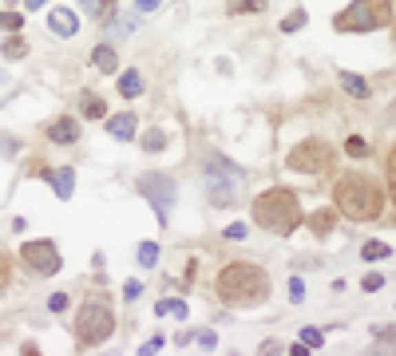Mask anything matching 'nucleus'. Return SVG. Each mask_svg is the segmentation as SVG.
I'll list each match as a JSON object with an SVG mask.
<instances>
[{"label": "nucleus", "mask_w": 396, "mask_h": 356, "mask_svg": "<svg viewBox=\"0 0 396 356\" xmlns=\"http://www.w3.org/2000/svg\"><path fill=\"white\" fill-rule=\"evenodd\" d=\"M341 87H345L353 99H368V96H373V87H368L361 76H353V71H341Z\"/></svg>", "instance_id": "16"}, {"label": "nucleus", "mask_w": 396, "mask_h": 356, "mask_svg": "<svg viewBox=\"0 0 396 356\" xmlns=\"http://www.w3.org/2000/svg\"><path fill=\"white\" fill-rule=\"evenodd\" d=\"M253 222L278 238H289L301 226V202L289 186H269L253 198Z\"/></svg>", "instance_id": "3"}, {"label": "nucleus", "mask_w": 396, "mask_h": 356, "mask_svg": "<svg viewBox=\"0 0 396 356\" xmlns=\"http://www.w3.org/2000/svg\"><path fill=\"white\" fill-rule=\"evenodd\" d=\"M111 333H115V313H111L107 305H99V301L79 305V313H76V340L83 344V348L103 344Z\"/></svg>", "instance_id": "6"}, {"label": "nucleus", "mask_w": 396, "mask_h": 356, "mask_svg": "<svg viewBox=\"0 0 396 356\" xmlns=\"http://www.w3.org/2000/svg\"><path fill=\"white\" fill-rule=\"evenodd\" d=\"M329 162H333V146L325 139H305V143L289 151L285 166L298 170V175H321V170H329Z\"/></svg>", "instance_id": "7"}, {"label": "nucleus", "mask_w": 396, "mask_h": 356, "mask_svg": "<svg viewBox=\"0 0 396 356\" xmlns=\"http://www.w3.org/2000/svg\"><path fill=\"white\" fill-rule=\"evenodd\" d=\"M92 64H95V71H115V67H119V56H115V48H111V44H99V48L92 52Z\"/></svg>", "instance_id": "15"}, {"label": "nucleus", "mask_w": 396, "mask_h": 356, "mask_svg": "<svg viewBox=\"0 0 396 356\" xmlns=\"http://www.w3.org/2000/svg\"><path fill=\"white\" fill-rule=\"evenodd\" d=\"M301 344H305L309 353H313V348H321V333H317V329H301Z\"/></svg>", "instance_id": "30"}, {"label": "nucleus", "mask_w": 396, "mask_h": 356, "mask_svg": "<svg viewBox=\"0 0 396 356\" xmlns=\"http://www.w3.org/2000/svg\"><path fill=\"white\" fill-rule=\"evenodd\" d=\"M44 178L56 186L60 198H72V190H76V170H72V166H63V170H44Z\"/></svg>", "instance_id": "13"}, {"label": "nucleus", "mask_w": 396, "mask_h": 356, "mask_svg": "<svg viewBox=\"0 0 396 356\" xmlns=\"http://www.w3.org/2000/svg\"><path fill=\"white\" fill-rule=\"evenodd\" d=\"M48 309H52V313H63V309H67V293H52Z\"/></svg>", "instance_id": "32"}, {"label": "nucleus", "mask_w": 396, "mask_h": 356, "mask_svg": "<svg viewBox=\"0 0 396 356\" xmlns=\"http://www.w3.org/2000/svg\"><path fill=\"white\" fill-rule=\"evenodd\" d=\"M4 285H8V261L0 258V289H4Z\"/></svg>", "instance_id": "39"}, {"label": "nucleus", "mask_w": 396, "mask_h": 356, "mask_svg": "<svg viewBox=\"0 0 396 356\" xmlns=\"http://www.w3.org/2000/svg\"><path fill=\"white\" fill-rule=\"evenodd\" d=\"M158 4H163V0H135V8H139V12H155Z\"/></svg>", "instance_id": "37"}, {"label": "nucleus", "mask_w": 396, "mask_h": 356, "mask_svg": "<svg viewBox=\"0 0 396 356\" xmlns=\"http://www.w3.org/2000/svg\"><path fill=\"white\" fill-rule=\"evenodd\" d=\"M20 261L28 265L32 274H40V277L60 274V265H63L56 242H48V238H44V242H24V245H20Z\"/></svg>", "instance_id": "9"}, {"label": "nucleus", "mask_w": 396, "mask_h": 356, "mask_svg": "<svg viewBox=\"0 0 396 356\" xmlns=\"http://www.w3.org/2000/svg\"><path fill=\"white\" fill-rule=\"evenodd\" d=\"M305 8H298V12H289V16L282 20V32H298V28H305Z\"/></svg>", "instance_id": "27"}, {"label": "nucleus", "mask_w": 396, "mask_h": 356, "mask_svg": "<svg viewBox=\"0 0 396 356\" xmlns=\"http://www.w3.org/2000/svg\"><path fill=\"white\" fill-rule=\"evenodd\" d=\"M384 178H388V198L396 202V143L388 146V159H384Z\"/></svg>", "instance_id": "20"}, {"label": "nucleus", "mask_w": 396, "mask_h": 356, "mask_svg": "<svg viewBox=\"0 0 396 356\" xmlns=\"http://www.w3.org/2000/svg\"><path fill=\"white\" fill-rule=\"evenodd\" d=\"M135 258H139L143 269H155V265H158V245H155V242H143Z\"/></svg>", "instance_id": "22"}, {"label": "nucleus", "mask_w": 396, "mask_h": 356, "mask_svg": "<svg viewBox=\"0 0 396 356\" xmlns=\"http://www.w3.org/2000/svg\"><path fill=\"white\" fill-rule=\"evenodd\" d=\"M0 32H24V16L8 8V12H0Z\"/></svg>", "instance_id": "23"}, {"label": "nucleus", "mask_w": 396, "mask_h": 356, "mask_svg": "<svg viewBox=\"0 0 396 356\" xmlns=\"http://www.w3.org/2000/svg\"><path fill=\"white\" fill-rule=\"evenodd\" d=\"M345 155H348V159H364V155H368V143L353 135V139H348V143H345Z\"/></svg>", "instance_id": "29"}, {"label": "nucleus", "mask_w": 396, "mask_h": 356, "mask_svg": "<svg viewBox=\"0 0 396 356\" xmlns=\"http://www.w3.org/2000/svg\"><path fill=\"white\" fill-rule=\"evenodd\" d=\"M0 52H4V60H24V56H28V44H24L20 36H8Z\"/></svg>", "instance_id": "19"}, {"label": "nucleus", "mask_w": 396, "mask_h": 356, "mask_svg": "<svg viewBox=\"0 0 396 356\" xmlns=\"http://www.w3.org/2000/svg\"><path fill=\"white\" fill-rule=\"evenodd\" d=\"M174 178L171 175H163V170H151V175H143L139 178V194L155 206L158 214V226H167L171 222V206H174Z\"/></svg>", "instance_id": "8"}, {"label": "nucleus", "mask_w": 396, "mask_h": 356, "mask_svg": "<svg viewBox=\"0 0 396 356\" xmlns=\"http://www.w3.org/2000/svg\"><path fill=\"white\" fill-rule=\"evenodd\" d=\"M155 313H158V317H167V313H174V317H187V301H158Z\"/></svg>", "instance_id": "26"}, {"label": "nucleus", "mask_w": 396, "mask_h": 356, "mask_svg": "<svg viewBox=\"0 0 396 356\" xmlns=\"http://www.w3.org/2000/svg\"><path fill=\"white\" fill-rule=\"evenodd\" d=\"M333 202L348 222H377L384 210V190L373 175L364 170H345L333 186Z\"/></svg>", "instance_id": "2"}, {"label": "nucleus", "mask_w": 396, "mask_h": 356, "mask_svg": "<svg viewBox=\"0 0 396 356\" xmlns=\"http://www.w3.org/2000/svg\"><path fill=\"white\" fill-rule=\"evenodd\" d=\"M388 254H393V249H388L384 242H364V245H361V258H364V261H384Z\"/></svg>", "instance_id": "21"}, {"label": "nucleus", "mask_w": 396, "mask_h": 356, "mask_svg": "<svg viewBox=\"0 0 396 356\" xmlns=\"http://www.w3.org/2000/svg\"><path fill=\"white\" fill-rule=\"evenodd\" d=\"M202 178H206V198L214 206H234L238 194H242V182H246L242 166H234V162L222 159V155H206Z\"/></svg>", "instance_id": "4"}, {"label": "nucleus", "mask_w": 396, "mask_h": 356, "mask_svg": "<svg viewBox=\"0 0 396 356\" xmlns=\"http://www.w3.org/2000/svg\"><path fill=\"white\" fill-rule=\"evenodd\" d=\"M388 24H393V0H353L345 12L333 16V28L345 36L377 32V28H388Z\"/></svg>", "instance_id": "5"}, {"label": "nucleus", "mask_w": 396, "mask_h": 356, "mask_svg": "<svg viewBox=\"0 0 396 356\" xmlns=\"http://www.w3.org/2000/svg\"><path fill=\"white\" fill-rule=\"evenodd\" d=\"M198 344H202V348H214V344H218V337L206 329V333H198Z\"/></svg>", "instance_id": "36"}, {"label": "nucleus", "mask_w": 396, "mask_h": 356, "mask_svg": "<svg viewBox=\"0 0 396 356\" xmlns=\"http://www.w3.org/2000/svg\"><path fill=\"white\" fill-rule=\"evenodd\" d=\"M333 222H337V214L333 210H317L313 218H309V230H313L317 238H325V234L333 230Z\"/></svg>", "instance_id": "18"}, {"label": "nucleus", "mask_w": 396, "mask_h": 356, "mask_svg": "<svg viewBox=\"0 0 396 356\" xmlns=\"http://www.w3.org/2000/svg\"><path fill=\"white\" fill-rule=\"evenodd\" d=\"M226 238H238V242H242V238H246V226H242V222H238V226H226Z\"/></svg>", "instance_id": "38"}, {"label": "nucleus", "mask_w": 396, "mask_h": 356, "mask_svg": "<svg viewBox=\"0 0 396 356\" xmlns=\"http://www.w3.org/2000/svg\"><path fill=\"white\" fill-rule=\"evenodd\" d=\"M135 127H139V119L131 111H123V115H111L107 119V131L119 139V143H127V139H135Z\"/></svg>", "instance_id": "12"}, {"label": "nucleus", "mask_w": 396, "mask_h": 356, "mask_svg": "<svg viewBox=\"0 0 396 356\" xmlns=\"http://www.w3.org/2000/svg\"><path fill=\"white\" fill-rule=\"evenodd\" d=\"M158 348H163V337H151V340H147V344L139 348V353H143V356H155Z\"/></svg>", "instance_id": "35"}, {"label": "nucleus", "mask_w": 396, "mask_h": 356, "mask_svg": "<svg viewBox=\"0 0 396 356\" xmlns=\"http://www.w3.org/2000/svg\"><path fill=\"white\" fill-rule=\"evenodd\" d=\"M83 115H87V119H103V115H107V103L87 91V99H83Z\"/></svg>", "instance_id": "24"}, {"label": "nucleus", "mask_w": 396, "mask_h": 356, "mask_svg": "<svg viewBox=\"0 0 396 356\" xmlns=\"http://www.w3.org/2000/svg\"><path fill=\"white\" fill-rule=\"evenodd\" d=\"M301 297H305V285H301V277H293L289 281V301H301Z\"/></svg>", "instance_id": "33"}, {"label": "nucleus", "mask_w": 396, "mask_h": 356, "mask_svg": "<svg viewBox=\"0 0 396 356\" xmlns=\"http://www.w3.org/2000/svg\"><path fill=\"white\" fill-rule=\"evenodd\" d=\"M139 293H143V285H139V281H123V297H127V301H135Z\"/></svg>", "instance_id": "34"}, {"label": "nucleus", "mask_w": 396, "mask_h": 356, "mask_svg": "<svg viewBox=\"0 0 396 356\" xmlns=\"http://www.w3.org/2000/svg\"><path fill=\"white\" fill-rule=\"evenodd\" d=\"M163 146H167V135H163V131H147V135H143V151H163Z\"/></svg>", "instance_id": "28"}, {"label": "nucleus", "mask_w": 396, "mask_h": 356, "mask_svg": "<svg viewBox=\"0 0 396 356\" xmlns=\"http://www.w3.org/2000/svg\"><path fill=\"white\" fill-rule=\"evenodd\" d=\"M83 12L87 16H107V12H115V0H83Z\"/></svg>", "instance_id": "25"}, {"label": "nucleus", "mask_w": 396, "mask_h": 356, "mask_svg": "<svg viewBox=\"0 0 396 356\" xmlns=\"http://www.w3.org/2000/svg\"><path fill=\"white\" fill-rule=\"evenodd\" d=\"M48 28H52L56 36H63V40H67V36H76V32H79V16L72 12V8H52V12H48Z\"/></svg>", "instance_id": "11"}, {"label": "nucleus", "mask_w": 396, "mask_h": 356, "mask_svg": "<svg viewBox=\"0 0 396 356\" xmlns=\"http://www.w3.org/2000/svg\"><path fill=\"white\" fill-rule=\"evenodd\" d=\"M269 0H226V12L230 16H242V12H266Z\"/></svg>", "instance_id": "17"}, {"label": "nucleus", "mask_w": 396, "mask_h": 356, "mask_svg": "<svg viewBox=\"0 0 396 356\" xmlns=\"http://www.w3.org/2000/svg\"><path fill=\"white\" fill-rule=\"evenodd\" d=\"M119 96H123V99H139L143 96V71L127 67L123 76H119Z\"/></svg>", "instance_id": "14"}, {"label": "nucleus", "mask_w": 396, "mask_h": 356, "mask_svg": "<svg viewBox=\"0 0 396 356\" xmlns=\"http://www.w3.org/2000/svg\"><path fill=\"white\" fill-rule=\"evenodd\" d=\"M377 289H384V277H380V274H368V277H364V293H377Z\"/></svg>", "instance_id": "31"}, {"label": "nucleus", "mask_w": 396, "mask_h": 356, "mask_svg": "<svg viewBox=\"0 0 396 356\" xmlns=\"http://www.w3.org/2000/svg\"><path fill=\"white\" fill-rule=\"evenodd\" d=\"M44 4H48V0H24V8H28V12H40Z\"/></svg>", "instance_id": "40"}, {"label": "nucleus", "mask_w": 396, "mask_h": 356, "mask_svg": "<svg viewBox=\"0 0 396 356\" xmlns=\"http://www.w3.org/2000/svg\"><path fill=\"white\" fill-rule=\"evenodd\" d=\"M48 139L60 143V146L79 143V123L72 119V115H63V119H56V123H48Z\"/></svg>", "instance_id": "10"}, {"label": "nucleus", "mask_w": 396, "mask_h": 356, "mask_svg": "<svg viewBox=\"0 0 396 356\" xmlns=\"http://www.w3.org/2000/svg\"><path fill=\"white\" fill-rule=\"evenodd\" d=\"M214 293H218L222 305L230 309H253L269 301V274L262 265L250 261H230L222 265V274L214 277Z\"/></svg>", "instance_id": "1"}]
</instances>
